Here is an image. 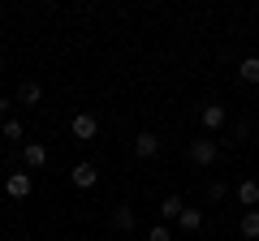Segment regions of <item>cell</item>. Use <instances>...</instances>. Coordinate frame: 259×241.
Masks as SVG:
<instances>
[{
	"mask_svg": "<svg viewBox=\"0 0 259 241\" xmlns=\"http://www.w3.org/2000/svg\"><path fill=\"white\" fill-rule=\"evenodd\" d=\"M216 155H221V142H216V138H190V159L199 168L216 164Z\"/></svg>",
	"mask_w": 259,
	"mask_h": 241,
	"instance_id": "obj_1",
	"label": "cell"
},
{
	"mask_svg": "<svg viewBox=\"0 0 259 241\" xmlns=\"http://www.w3.org/2000/svg\"><path fill=\"white\" fill-rule=\"evenodd\" d=\"M69 130H74V138H78V142H91L95 134H100V120H95V112H78Z\"/></svg>",
	"mask_w": 259,
	"mask_h": 241,
	"instance_id": "obj_2",
	"label": "cell"
},
{
	"mask_svg": "<svg viewBox=\"0 0 259 241\" xmlns=\"http://www.w3.org/2000/svg\"><path fill=\"white\" fill-rule=\"evenodd\" d=\"M30 190H35L30 172H9V176H5V194H9V198H30Z\"/></svg>",
	"mask_w": 259,
	"mask_h": 241,
	"instance_id": "obj_3",
	"label": "cell"
},
{
	"mask_svg": "<svg viewBox=\"0 0 259 241\" xmlns=\"http://www.w3.org/2000/svg\"><path fill=\"white\" fill-rule=\"evenodd\" d=\"M69 181H74L78 190H91L95 181H100V168H95V164H87V159H82V164H74V168H69Z\"/></svg>",
	"mask_w": 259,
	"mask_h": 241,
	"instance_id": "obj_4",
	"label": "cell"
},
{
	"mask_svg": "<svg viewBox=\"0 0 259 241\" xmlns=\"http://www.w3.org/2000/svg\"><path fill=\"white\" fill-rule=\"evenodd\" d=\"M22 164H26V168H44V164H48V147H44V142H26Z\"/></svg>",
	"mask_w": 259,
	"mask_h": 241,
	"instance_id": "obj_5",
	"label": "cell"
},
{
	"mask_svg": "<svg viewBox=\"0 0 259 241\" xmlns=\"http://www.w3.org/2000/svg\"><path fill=\"white\" fill-rule=\"evenodd\" d=\"M112 228H117V232H130V228H134V207H130V203L112 207Z\"/></svg>",
	"mask_w": 259,
	"mask_h": 241,
	"instance_id": "obj_6",
	"label": "cell"
},
{
	"mask_svg": "<svg viewBox=\"0 0 259 241\" xmlns=\"http://www.w3.org/2000/svg\"><path fill=\"white\" fill-rule=\"evenodd\" d=\"M156 151H160V138H156V134H139V138H134V155H139V159H151Z\"/></svg>",
	"mask_w": 259,
	"mask_h": 241,
	"instance_id": "obj_7",
	"label": "cell"
},
{
	"mask_svg": "<svg viewBox=\"0 0 259 241\" xmlns=\"http://www.w3.org/2000/svg\"><path fill=\"white\" fill-rule=\"evenodd\" d=\"M238 203L246 207V211H255L259 207V181H242L238 186Z\"/></svg>",
	"mask_w": 259,
	"mask_h": 241,
	"instance_id": "obj_8",
	"label": "cell"
},
{
	"mask_svg": "<svg viewBox=\"0 0 259 241\" xmlns=\"http://www.w3.org/2000/svg\"><path fill=\"white\" fill-rule=\"evenodd\" d=\"M199 120H203V130H221L225 125V108L221 103H207V108L199 112Z\"/></svg>",
	"mask_w": 259,
	"mask_h": 241,
	"instance_id": "obj_9",
	"label": "cell"
},
{
	"mask_svg": "<svg viewBox=\"0 0 259 241\" xmlns=\"http://www.w3.org/2000/svg\"><path fill=\"white\" fill-rule=\"evenodd\" d=\"M182 211H186V203H182V198H177V194H168L164 198V203H160V220H182Z\"/></svg>",
	"mask_w": 259,
	"mask_h": 241,
	"instance_id": "obj_10",
	"label": "cell"
},
{
	"mask_svg": "<svg viewBox=\"0 0 259 241\" xmlns=\"http://www.w3.org/2000/svg\"><path fill=\"white\" fill-rule=\"evenodd\" d=\"M177 224H182V232H199V228H203V211H199V207H186Z\"/></svg>",
	"mask_w": 259,
	"mask_h": 241,
	"instance_id": "obj_11",
	"label": "cell"
},
{
	"mask_svg": "<svg viewBox=\"0 0 259 241\" xmlns=\"http://www.w3.org/2000/svg\"><path fill=\"white\" fill-rule=\"evenodd\" d=\"M39 99H44V86H39V82H22L18 86V103L30 108V103H39Z\"/></svg>",
	"mask_w": 259,
	"mask_h": 241,
	"instance_id": "obj_12",
	"label": "cell"
},
{
	"mask_svg": "<svg viewBox=\"0 0 259 241\" xmlns=\"http://www.w3.org/2000/svg\"><path fill=\"white\" fill-rule=\"evenodd\" d=\"M238 78H242V82H259V56H246V61H242Z\"/></svg>",
	"mask_w": 259,
	"mask_h": 241,
	"instance_id": "obj_13",
	"label": "cell"
},
{
	"mask_svg": "<svg viewBox=\"0 0 259 241\" xmlns=\"http://www.w3.org/2000/svg\"><path fill=\"white\" fill-rule=\"evenodd\" d=\"M242 237H250V241L259 237V207H255V211H246V215H242Z\"/></svg>",
	"mask_w": 259,
	"mask_h": 241,
	"instance_id": "obj_14",
	"label": "cell"
},
{
	"mask_svg": "<svg viewBox=\"0 0 259 241\" xmlns=\"http://www.w3.org/2000/svg\"><path fill=\"white\" fill-rule=\"evenodd\" d=\"M22 134H26V130H22V120H18V116H5V125H0V138H9V142H13V138H22Z\"/></svg>",
	"mask_w": 259,
	"mask_h": 241,
	"instance_id": "obj_15",
	"label": "cell"
},
{
	"mask_svg": "<svg viewBox=\"0 0 259 241\" xmlns=\"http://www.w3.org/2000/svg\"><path fill=\"white\" fill-rule=\"evenodd\" d=\"M225 194H229V186H225V181H212V186H207V198H212V203H221Z\"/></svg>",
	"mask_w": 259,
	"mask_h": 241,
	"instance_id": "obj_16",
	"label": "cell"
},
{
	"mask_svg": "<svg viewBox=\"0 0 259 241\" xmlns=\"http://www.w3.org/2000/svg\"><path fill=\"white\" fill-rule=\"evenodd\" d=\"M147 241H173V232H168V224H156V228L147 232Z\"/></svg>",
	"mask_w": 259,
	"mask_h": 241,
	"instance_id": "obj_17",
	"label": "cell"
},
{
	"mask_svg": "<svg viewBox=\"0 0 259 241\" xmlns=\"http://www.w3.org/2000/svg\"><path fill=\"white\" fill-rule=\"evenodd\" d=\"M9 108H13V99H9V95H0V116H9Z\"/></svg>",
	"mask_w": 259,
	"mask_h": 241,
	"instance_id": "obj_18",
	"label": "cell"
}]
</instances>
